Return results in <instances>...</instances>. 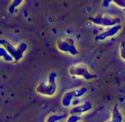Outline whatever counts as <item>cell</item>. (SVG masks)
I'll list each match as a JSON object with an SVG mask.
<instances>
[{"mask_svg":"<svg viewBox=\"0 0 125 122\" xmlns=\"http://www.w3.org/2000/svg\"><path fill=\"white\" fill-rule=\"evenodd\" d=\"M113 1H104L103 3V6L104 8H108L110 6L111 3H112Z\"/></svg>","mask_w":125,"mask_h":122,"instance_id":"cell-16","label":"cell"},{"mask_svg":"<svg viewBox=\"0 0 125 122\" xmlns=\"http://www.w3.org/2000/svg\"><path fill=\"white\" fill-rule=\"evenodd\" d=\"M120 54L121 58L125 61V42L123 41L120 47Z\"/></svg>","mask_w":125,"mask_h":122,"instance_id":"cell-14","label":"cell"},{"mask_svg":"<svg viewBox=\"0 0 125 122\" xmlns=\"http://www.w3.org/2000/svg\"><path fill=\"white\" fill-rule=\"evenodd\" d=\"M123 121V116L119 109L118 104L114 107L113 109L111 117V122H122Z\"/></svg>","mask_w":125,"mask_h":122,"instance_id":"cell-9","label":"cell"},{"mask_svg":"<svg viewBox=\"0 0 125 122\" xmlns=\"http://www.w3.org/2000/svg\"><path fill=\"white\" fill-rule=\"evenodd\" d=\"M58 74L55 72H51L47 79L39 83L36 88V91L38 93L46 96V97H52L57 92V83L56 79Z\"/></svg>","mask_w":125,"mask_h":122,"instance_id":"cell-1","label":"cell"},{"mask_svg":"<svg viewBox=\"0 0 125 122\" xmlns=\"http://www.w3.org/2000/svg\"><path fill=\"white\" fill-rule=\"evenodd\" d=\"M93 109V104L89 100H86L81 104H78L70 110V115H80L84 114Z\"/></svg>","mask_w":125,"mask_h":122,"instance_id":"cell-6","label":"cell"},{"mask_svg":"<svg viewBox=\"0 0 125 122\" xmlns=\"http://www.w3.org/2000/svg\"><path fill=\"white\" fill-rule=\"evenodd\" d=\"M23 2V1H22V0H15V1H13L9 7V11L12 14H14L15 12L16 9L20 6Z\"/></svg>","mask_w":125,"mask_h":122,"instance_id":"cell-12","label":"cell"},{"mask_svg":"<svg viewBox=\"0 0 125 122\" xmlns=\"http://www.w3.org/2000/svg\"><path fill=\"white\" fill-rule=\"evenodd\" d=\"M0 57L6 62H15L14 58L9 54L6 49L2 46H1L0 48Z\"/></svg>","mask_w":125,"mask_h":122,"instance_id":"cell-10","label":"cell"},{"mask_svg":"<svg viewBox=\"0 0 125 122\" xmlns=\"http://www.w3.org/2000/svg\"><path fill=\"white\" fill-rule=\"evenodd\" d=\"M65 115H50L46 120L48 122H59L66 118Z\"/></svg>","mask_w":125,"mask_h":122,"instance_id":"cell-11","label":"cell"},{"mask_svg":"<svg viewBox=\"0 0 125 122\" xmlns=\"http://www.w3.org/2000/svg\"><path fill=\"white\" fill-rule=\"evenodd\" d=\"M0 43L14 58L16 63L19 62L23 58L25 53L28 49V45L26 42H21L17 46H15L8 40L1 39Z\"/></svg>","mask_w":125,"mask_h":122,"instance_id":"cell-2","label":"cell"},{"mask_svg":"<svg viewBox=\"0 0 125 122\" xmlns=\"http://www.w3.org/2000/svg\"><path fill=\"white\" fill-rule=\"evenodd\" d=\"M76 98L73 90L65 92L61 99V104L65 108L69 107L72 104L73 101Z\"/></svg>","mask_w":125,"mask_h":122,"instance_id":"cell-8","label":"cell"},{"mask_svg":"<svg viewBox=\"0 0 125 122\" xmlns=\"http://www.w3.org/2000/svg\"><path fill=\"white\" fill-rule=\"evenodd\" d=\"M81 119V117L77 115H70V116L68 118L67 122H78Z\"/></svg>","mask_w":125,"mask_h":122,"instance_id":"cell-13","label":"cell"},{"mask_svg":"<svg viewBox=\"0 0 125 122\" xmlns=\"http://www.w3.org/2000/svg\"><path fill=\"white\" fill-rule=\"evenodd\" d=\"M90 20L95 25L106 27H112L116 25L120 24L121 22V20L118 17L103 14L91 17Z\"/></svg>","mask_w":125,"mask_h":122,"instance_id":"cell-4","label":"cell"},{"mask_svg":"<svg viewBox=\"0 0 125 122\" xmlns=\"http://www.w3.org/2000/svg\"><path fill=\"white\" fill-rule=\"evenodd\" d=\"M56 48L59 51L73 56H75L78 54V50L76 47L75 41L71 37L58 40L56 42Z\"/></svg>","mask_w":125,"mask_h":122,"instance_id":"cell-3","label":"cell"},{"mask_svg":"<svg viewBox=\"0 0 125 122\" xmlns=\"http://www.w3.org/2000/svg\"><path fill=\"white\" fill-rule=\"evenodd\" d=\"M113 3H114L116 5L122 8H125V1H121V0H117V1H113Z\"/></svg>","mask_w":125,"mask_h":122,"instance_id":"cell-15","label":"cell"},{"mask_svg":"<svg viewBox=\"0 0 125 122\" xmlns=\"http://www.w3.org/2000/svg\"><path fill=\"white\" fill-rule=\"evenodd\" d=\"M122 28V26L120 24L116 25L111 27L109 29L98 35L95 37V40L97 41H103L108 38L114 37L121 30Z\"/></svg>","mask_w":125,"mask_h":122,"instance_id":"cell-7","label":"cell"},{"mask_svg":"<svg viewBox=\"0 0 125 122\" xmlns=\"http://www.w3.org/2000/svg\"><path fill=\"white\" fill-rule=\"evenodd\" d=\"M69 73L71 76L81 77L86 80H90L97 77L96 75L92 74L86 66L81 63L71 66L69 69Z\"/></svg>","mask_w":125,"mask_h":122,"instance_id":"cell-5","label":"cell"}]
</instances>
